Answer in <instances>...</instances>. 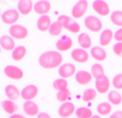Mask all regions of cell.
<instances>
[{"label":"cell","mask_w":122,"mask_h":118,"mask_svg":"<svg viewBox=\"0 0 122 118\" xmlns=\"http://www.w3.org/2000/svg\"><path fill=\"white\" fill-rule=\"evenodd\" d=\"M39 64L45 70L60 69L63 64V55L58 51H46L40 55Z\"/></svg>","instance_id":"6da1fadb"},{"label":"cell","mask_w":122,"mask_h":118,"mask_svg":"<svg viewBox=\"0 0 122 118\" xmlns=\"http://www.w3.org/2000/svg\"><path fill=\"white\" fill-rule=\"evenodd\" d=\"M57 22L62 26L63 29L68 30L71 33H79L80 31V26L79 23H77L76 21H74L71 17H67V16H60L57 18Z\"/></svg>","instance_id":"7a4b0ae2"},{"label":"cell","mask_w":122,"mask_h":118,"mask_svg":"<svg viewBox=\"0 0 122 118\" xmlns=\"http://www.w3.org/2000/svg\"><path fill=\"white\" fill-rule=\"evenodd\" d=\"M84 23H85V27L90 32L98 33V32H100L102 30V21L100 20L98 17L88 16V17H86V19L84 20Z\"/></svg>","instance_id":"3957f363"},{"label":"cell","mask_w":122,"mask_h":118,"mask_svg":"<svg viewBox=\"0 0 122 118\" xmlns=\"http://www.w3.org/2000/svg\"><path fill=\"white\" fill-rule=\"evenodd\" d=\"M9 35L15 40H23L29 35V31L22 24H13L9 28Z\"/></svg>","instance_id":"277c9868"},{"label":"cell","mask_w":122,"mask_h":118,"mask_svg":"<svg viewBox=\"0 0 122 118\" xmlns=\"http://www.w3.org/2000/svg\"><path fill=\"white\" fill-rule=\"evenodd\" d=\"M89 2L87 0H79L71 9V17L74 19H80L85 16V13L88 10Z\"/></svg>","instance_id":"5b68a950"},{"label":"cell","mask_w":122,"mask_h":118,"mask_svg":"<svg viewBox=\"0 0 122 118\" xmlns=\"http://www.w3.org/2000/svg\"><path fill=\"white\" fill-rule=\"evenodd\" d=\"M19 19H20V13L15 9H8L5 12H2V16H1L2 22L9 24L10 27L13 24H17Z\"/></svg>","instance_id":"8992f818"},{"label":"cell","mask_w":122,"mask_h":118,"mask_svg":"<svg viewBox=\"0 0 122 118\" xmlns=\"http://www.w3.org/2000/svg\"><path fill=\"white\" fill-rule=\"evenodd\" d=\"M3 73L6 75L7 77L11 78L13 81H19L21 78H23L24 76V72L20 67L18 66H14V65H8V66L5 67L3 70Z\"/></svg>","instance_id":"52a82bcc"},{"label":"cell","mask_w":122,"mask_h":118,"mask_svg":"<svg viewBox=\"0 0 122 118\" xmlns=\"http://www.w3.org/2000/svg\"><path fill=\"white\" fill-rule=\"evenodd\" d=\"M52 5L47 0H39L34 2L33 10L40 16H47V13L51 11Z\"/></svg>","instance_id":"ba28073f"},{"label":"cell","mask_w":122,"mask_h":118,"mask_svg":"<svg viewBox=\"0 0 122 118\" xmlns=\"http://www.w3.org/2000/svg\"><path fill=\"white\" fill-rule=\"evenodd\" d=\"M37 93H39L37 87L35 85H33V84H30V85H26L25 87L22 88V91H21V97L25 102H30V101H33L34 98L36 97Z\"/></svg>","instance_id":"9c48e42d"},{"label":"cell","mask_w":122,"mask_h":118,"mask_svg":"<svg viewBox=\"0 0 122 118\" xmlns=\"http://www.w3.org/2000/svg\"><path fill=\"white\" fill-rule=\"evenodd\" d=\"M58 75L61 78H68L73 75H76V66L73 63H65L62 64L58 69Z\"/></svg>","instance_id":"30bf717a"},{"label":"cell","mask_w":122,"mask_h":118,"mask_svg":"<svg viewBox=\"0 0 122 118\" xmlns=\"http://www.w3.org/2000/svg\"><path fill=\"white\" fill-rule=\"evenodd\" d=\"M75 112H76V108H75L74 104L71 102L63 103L58 108V115L62 118H69L71 115H74Z\"/></svg>","instance_id":"8fae6325"},{"label":"cell","mask_w":122,"mask_h":118,"mask_svg":"<svg viewBox=\"0 0 122 118\" xmlns=\"http://www.w3.org/2000/svg\"><path fill=\"white\" fill-rule=\"evenodd\" d=\"M71 59L77 62V63H80V64H84V63H87L89 60V53L87 51L82 49H75L71 51Z\"/></svg>","instance_id":"7c38bea8"},{"label":"cell","mask_w":122,"mask_h":118,"mask_svg":"<svg viewBox=\"0 0 122 118\" xmlns=\"http://www.w3.org/2000/svg\"><path fill=\"white\" fill-rule=\"evenodd\" d=\"M92 9L101 17H107L110 12V8H109L108 3L103 1V0H96L92 2Z\"/></svg>","instance_id":"4fadbf2b"},{"label":"cell","mask_w":122,"mask_h":118,"mask_svg":"<svg viewBox=\"0 0 122 118\" xmlns=\"http://www.w3.org/2000/svg\"><path fill=\"white\" fill-rule=\"evenodd\" d=\"M71 46H73V40L71 37H67V35L61 37L60 40H57L56 42V50L58 52H66L71 50Z\"/></svg>","instance_id":"5bb4252c"},{"label":"cell","mask_w":122,"mask_h":118,"mask_svg":"<svg viewBox=\"0 0 122 118\" xmlns=\"http://www.w3.org/2000/svg\"><path fill=\"white\" fill-rule=\"evenodd\" d=\"M33 7H34V3L33 1L31 0H20L18 1V5H17V10L19 11V13L23 16H28L30 15L33 10Z\"/></svg>","instance_id":"9a60e30c"},{"label":"cell","mask_w":122,"mask_h":118,"mask_svg":"<svg viewBox=\"0 0 122 118\" xmlns=\"http://www.w3.org/2000/svg\"><path fill=\"white\" fill-rule=\"evenodd\" d=\"M110 89V80L108 76H102V77L96 80V91L97 93L100 94H105V93L109 92Z\"/></svg>","instance_id":"2e32d148"},{"label":"cell","mask_w":122,"mask_h":118,"mask_svg":"<svg viewBox=\"0 0 122 118\" xmlns=\"http://www.w3.org/2000/svg\"><path fill=\"white\" fill-rule=\"evenodd\" d=\"M5 94H6L7 98H8L9 101H12V102L17 101V99H19L21 97V92L18 89V87L15 85H12V84L6 86Z\"/></svg>","instance_id":"e0dca14e"},{"label":"cell","mask_w":122,"mask_h":118,"mask_svg":"<svg viewBox=\"0 0 122 118\" xmlns=\"http://www.w3.org/2000/svg\"><path fill=\"white\" fill-rule=\"evenodd\" d=\"M92 75L90 72H87V71H79L77 72L75 75V80L79 85H87L92 81Z\"/></svg>","instance_id":"ac0fdd59"},{"label":"cell","mask_w":122,"mask_h":118,"mask_svg":"<svg viewBox=\"0 0 122 118\" xmlns=\"http://www.w3.org/2000/svg\"><path fill=\"white\" fill-rule=\"evenodd\" d=\"M0 48L6 51H13L17 48L14 43V39L10 35H2L0 38Z\"/></svg>","instance_id":"d6986e66"},{"label":"cell","mask_w":122,"mask_h":118,"mask_svg":"<svg viewBox=\"0 0 122 118\" xmlns=\"http://www.w3.org/2000/svg\"><path fill=\"white\" fill-rule=\"evenodd\" d=\"M52 23L53 22L51 20V17H48V16H41L36 21V27L41 32H46L50 30Z\"/></svg>","instance_id":"ffe728a7"},{"label":"cell","mask_w":122,"mask_h":118,"mask_svg":"<svg viewBox=\"0 0 122 118\" xmlns=\"http://www.w3.org/2000/svg\"><path fill=\"white\" fill-rule=\"evenodd\" d=\"M23 110H24V113H25L28 116H30V117H34V116H37L40 114V112H39V106H37L33 101L24 102V104H23Z\"/></svg>","instance_id":"44dd1931"},{"label":"cell","mask_w":122,"mask_h":118,"mask_svg":"<svg viewBox=\"0 0 122 118\" xmlns=\"http://www.w3.org/2000/svg\"><path fill=\"white\" fill-rule=\"evenodd\" d=\"M113 35L114 33L111 31L110 29H106L100 33L99 35V43L102 48H105V46H108L109 44L111 43V41L113 39Z\"/></svg>","instance_id":"7402d4cb"},{"label":"cell","mask_w":122,"mask_h":118,"mask_svg":"<svg viewBox=\"0 0 122 118\" xmlns=\"http://www.w3.org/2000/svg\"><path fill=\"white\" fill-rule=\"evenodd\" d=\"M90 55L96 61H105L107 59V52L102 46H94L90 49Z\"/></svg>","instance_id":"603a6c76"},{"label":"cell","mask_w":122,"mask_h":118,"mask_svg":"<svg viewBox=\"0 0 122 118\" xmlns=\"http://www.w3.org/2000/svg\"><path fill=\"white\" fill-rule=\"evenodd\" d=\"M26 53H28V50H26L25 46L23 45H19L17 46L15 49L12 51L11 53V58L13 61H17V62H19V61H22L23 59L25 58Z\"/></svg>","instance_id":"cb8c5ba5"},{"label":"cell","mask_w":122,"mask_h":118,"mask_svg":"<svg viewBox=\"0 0 122 118\" xmlns=\"http://www.w3.org/2000/svg\"><path fill=\"white\" fill-rule=\"evenodd\" d=\"M78 44L80 45V49L87 51L88 49H91V38L87 33H80L78 35Z\"/></svg>","instance_id":"d4e9b609"},{"label":"cell","mask_w":122,"mask_h":118,"mask_svg":"<svg viewBox=\"0 0 122 118\" xmlns=\"http://www.w3.org/2000/svg\"><path fill=\"white\" fill-rule=\"evenodd\" d=\"M111 112H112V105L108 102L100 103L97 106V113L99 116H108L111 114Z\"/></svg>","instance_id":"484cf974"},{"label":"cell","mask_w":122,"mask_h":118,"mask_svg":"<svg viewBox=\"0 0 122 118\" xmlns=\"http://www.w3.org/2000/svg\"><path fill=\"white\" fill-rule=\"evenodd\" d=\"M2 108L3 110L7 113V114H9V115H14L15 113H17L18 110V105L14 102L12 101H9V99H6V101L2 102Z\"/></svg>","instance_id":"4316f807"},{"label":"cell","mask_w":122,"mask_h":118,"mask_svg":"<svg viewBox=\"0 0 122 118\" xmlns=\"http://www.w3.org/2000/svg\"><path fill=\"white\" fill-rule=\"evenodd\" d=\"M108 103H110L111 105H116V106L121 105L122 95L118 91H111L108 93Z\"/></svg>","instance_id":"83f0119b"},{"label":"cell","mask_w":122,"mask_h":118,"mask_svg":"<svg viewBox=\"0 0 122 118\" xmlns=\"http://www.w3.org/2000/svg\"><path fill=\"white\" fill-rule=\"evenodd\" d=\"M90 73H91V75H92V77H95L96 80H98V78L105 76V69H103V66H102L101 64L96 63L91 66Z\"/></svg>","instance_id":"f1b7e54d"},{"label":"cell","mask_w":122,"mask_h":118,"mask_svg":"<svg viewBox=\"0 0 122 118\" xmlns=\"http://www.w3.org/2000/svg\"><path fill=\"white\" fill-rule=\"evenodd\" d=\"M76 118H91L92 117V112L88 107H79L75 112Z\"/></svg>","instance_id":"f546056e"},{"label":"cell","mask_w":122,"mask_h":118,"mask_svg":"<svg viewBox=\"0 0 122 118\" xmlns=\"http://www.w3.org/2000/svg\"><path fill=\"white\" fill-rule=\"evenodd\" d=\"M53 88L56 89L57 92H61V91H65L68 89V82L65 78H57L53 82Z\"/></svg>","instance_id":"4dcf8cb0"},{"label":"cell","mask_w":122,"mask_h":118,"mask_svg":"<svg viewBox=\"0 0 122 118\" xmlns=\"http://www.w3.org/2000/svg\"><path fill=\"white\" fill-rule=\"evenodd\" d=\"M97 97V91L94 88H87L82 94V101L84 102H92L94 99H96Z\"/></svg>","instance_id":"1f68e13d"},{"label":"cell","mask_w":122,"mask_h":118,"mask_svg":"<svg viewBox=\"0 0 122 118\" xmlns=\"http://www.w3.org/2000/svg\"><path fill=\"white\" fill-rule=\"evenodd\" d=\"M110 20L114 26L119 27V29L122 28V11L117 10V11L112 12V15H111V17H110Z\"/></svg>","instance_id":"d6a6232c"},{"label":"cell","mask_w":122,"mask_h":118,"mask_svg":"<svg viewBox=\"0 0 122 118\" xmlns=\"http://www.w3.org/2000/svg\"><path fill=\"white\" fill-rule=\"evenodd\" d=\"M62 31H63L62 26H61V24L57 22V21H56V22H53V23H52L51 28H50V30H48L50 34L53 35V37H60V35L62 34Z\"/></svg>","instance_id":"836d02e7"},{"label":"cell","mask_w":122,"mask_h":118,"mask_svg":"<svg viewBox=\"0 0 122 118\" xmlns=\"http://www.w3.org/2000/svg\"><path fill=\"white\" fill-rule=\"evenodd\" d=\"M71 98V91L69 89H65V91H61V92H57L56 95V99L58 102H62V103H66Z\"/></svg>","instance_id":"e575fe53"},{"label":"cell","mask_w":122,"mask_h":118,"mask_svg":"<svg viewBox=\"0 0 122 118\" xmlns=\"http://www.w3.org/2000/svg\"><path fill=\"white\" fill-rule=\"evenodd\" d=\"M112 86L116 88V91L122 89V73L117 74L113 78H112Z\"/></svg>","instance_id":"d590c367"},{"label":"cell","mask_w":122,"mask_h":118,"mask_svg":"<svg viewBox=\"0 0 122 118\" xmlns=\"http://www.w3.org/2000/svg\"><path fill=\"white\" fill-rule=\"evenodd\" d=\"M113 53L117 56L122 58V42H118L113 45Z\"/></svg>","instance_id":"8d00e7d4"},{"label":"cell","mask_w":122,"mask_h":118,"mask_svg":"<svg viewBox=\"0 0 122 118\" xmlns=\"http://www.w3.org/2000/svg\"><path fill=\"white\" fill-rule=\"evenodd\" d=\"M113 39L117 41V42H122V28L118 29L116 32H114Z\"/></svg>","instance_id":"74e56055"},{"label":"cell","mask_w":122,"mask_h":118,"mask_svg":"<svg viewBox=\"0 0 122 118\" xmlns=\"http://www.w3.org/2000/svg\"><path fill=\"white\" fill-rule=\"evenodd\" d=\"M109 118H122V110H117L113 114H111Z\"/></svg>","instance_id":"f35d334b"},{"label":"cell","mask_w":122,"mask_h":118,"mask_svg":"<svg viewBox=\"0 0 122 118\" xmlns=\"http://www.w3.org/2000/svg\"><path fill=\"white\" fill-rule=\"evenodd\" d=\"M36 118H52V117L47 113H40V114L36 116Z\"/></svg>","instance_id":"ab89813d"},{"label":"cell","mask_w":122,"mask_h":118,"mask_svg":"<svg viewBox=\"0 0 122 118\" xmlns=\"http://www.w3.org/2000/svg\"><path fill=\"white\" fill-rule=\"evenodd\" d=\"M9 118H25L23 115H20V114H14V115H12V116H10Z\"/></svg>","instance_id":"60d3db41"},{"label":"cell","mask_w":122,"mask_h":118,"mask_svg":"<svg viewBox=\"0 0 122 118\" xmlns=\"http://www.w3.org/2000/svg\"><path fill=\"white\" fill-rule=\"evenodd\" d=\"M91 118H101V116H99V115H92V117Z\"/></svg>","instance_id":"b9f144b4"},{"label":"cell","mask_w":122,"mask_h":118,"mask_svg":"<svg viewBox=\"0 0 122 118\" xmlns=\"http://www.w3.org/2000/svg\"><path fill=\"white\" fill-rule=\"evenodd\" d=\"M1 16H2V12H1V10H0V18H1Z\"/></svg>","instance_id":"7bdbcfd3"},{"label":"cell","mask_w":122,"mask_h":118,"mask_svg":"<svg viewBox=\"0 0 122 118\" xmlns=\"http://www.w3.org/2000/svg\"><path fill=\"white\" fill-rule=\"evenodd\" d=\"M0 53H1V48H0Z\"/></svg>","instance_id":"ee69618b"}]
</instances>
